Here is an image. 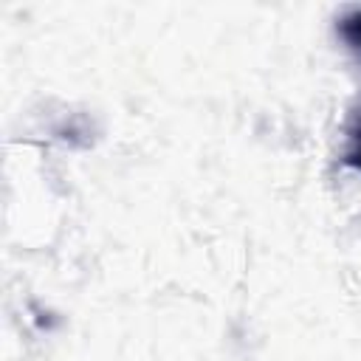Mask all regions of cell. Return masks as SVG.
<instances>
[{
    "label": "cell",
    "instance_id": "cell-1",
    "mask_svg": "<svg viewBox=\"0 0 361 361\" xmlns=\"http://www.w3.org/2000/svg\"><path fill=\"white\" fill-rule=\"evenodd\" d=\"M341 34H344V39H347L353 48L361 51V11H353L350 17L341 20Z\"/></svg>",
    "mask_w": 361,
    "mask_h": 361
},
{
    "label": "cell",
    "instance_id": "cell-2",
    "mask_svg": "<svg viewBox=\"0 0 361 361\" xmlns=\"http://www.w3.org/2000/svg\"><path fill=\"white\" fill-rule=\"evenodd\" d=\"M347 161L355 164V166H361V130H358V135H355V149L347 155Z\"/></svg>",
    "mask_w": 361,
    "mask_h": 361
}]
</instances>
